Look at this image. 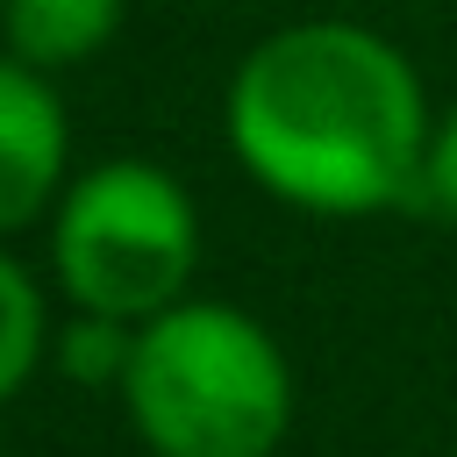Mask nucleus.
Instances as JSON below:
<instances>
[{
	"instance_id": "8",
	"label": "nucleus",
	"mask_w": 457,
	"mask_h": 457,
	"mask_svg": "<svg viewBox=\"0 0 457 457\" xmlns=\"http://www.w3.org/2000/svg\"><path fill=\"white\" fill-rule=\"evenodd\" d=\"M414 200L457 228V107H443L436 129H428V157H421V193Z\"/></svg>"
},
{
	"instance_id": "6",
	"label": "nucleus",
	"mask_w": 457,
	"mask_h": 457,
	"mask_svg": "<svg viewBox=\"0 0 457 457\" xmlns=\"http://www.w3.org/2000/svg\"><path fill=\"white\" fill-rule=\"evenodd\" d=\"M50 293L36 286V271L0 243V407L43 371L50 357Z\"/></svg>"
},
{
	"instance_id": "1",
	"label": "nucleus",
	"mask_w": 457,
	"mask_h": 457,
	"mask_svg": "<svg viewBox=\"0 0 457 457\" xmlns=\"http://www.w3.org/2000/svg\"><path fill=\"white\" fill-rule=\"evenodd\" d=\"M428 86L414 57L336 14L257 36L221 86L228 157L257 193L300 214L364 221L421 193Z\"/></svg>"
},
{
	"instance_id": "7",
	"label": "nucleus",
	"mask_w": 457,
	"mask_h": 457,
	"mask_svg": "<svg viewBox=\"0 0 457 457\" xmlns=\"http://www.w3.org/2000/svg\"><path fill=\"white\" fill-rule=\"evenodd\" d=\"M50 357H57V371H64L71 386H114V393H121V371H129V357H136V321L71 307V314L57 321V336H50Z\"/></svg>"
},
{
	"instance_id": "4",
	"label": "nucleus",
	"mask_w": 457,
	"mask_h": 457,
	"mask_svg": "<svg viewBox=\"0 0 457 457\" xmlns=\"http://www.w3.org/2000/svg\"><path fill=\"white\" fill-rule=\"evenodd\" d=\"M71 186V114L50 71L0 50V243L50 221Z\"/></svg>"
},
{
	"instance_id": "5",
	"label": "nucleus",
	"mask_w": 457,
	"mask_h": 457,
	"mask_svg": "<svg viewBox=\"0 0 457 457\" xmlns=\"http://www.w3.org/2000/svg\"><path fill=\"white\" fill-rule=\"evenodd\" d=\"M129 0H0V50L36 71H79L121 36Z\"/></svg>"
},
{
	"instance_id": "3",
	"label": "nucleus",
	"mask_w": 457,
	"mask_h": 457,
	"mask_svg": "<svg viewBox=\"0 0 457 457\" xmlns=\"http://www.w3.org/2000/svg\"><path fill=\"white\" fill-rule=\"evenodd\" d=\"M43 236L57 300L136 328L179 307L200 271V207L186 179H171L150 157H107L71 171Z\"/></svg>"
},
{
	"instance_id": "2",
	"label": "nucleus",
	"mask_w": 457,
	"mask_h": 457,
	"mask_svg": "<svg viewBox=\"0 0 457 457\" xmlns=\"http://www.w3.org/2000/svg\"><path fill=\"white\" fill-rule=\"evenodd\" d=\"M121 407L150 457H271L293 428V364L257 314L186 293L136 328Z\"/></svg>"
}]
</instances>
